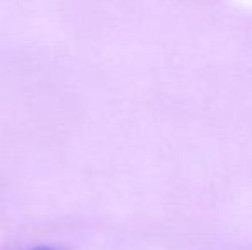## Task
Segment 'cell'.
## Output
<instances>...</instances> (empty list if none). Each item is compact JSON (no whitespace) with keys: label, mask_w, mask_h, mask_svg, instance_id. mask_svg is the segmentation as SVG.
Returning <instances> with one entry per match:
<instances>
[{"label":"cell","mask_w":252,"mask_h":250,"mask_svg":"<svg viewBox=\"0 0 252 250\" xmlns=\"http://www.w3.org/2000/svg\"><path fill=\"white\" fill-rule=\"evenodd\" d=\"M28 250H60V249L48 247V245H40V247H33V249H28Z\"/></svg>","instance_id":"cell-1"}]
</instances>
